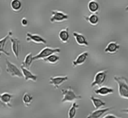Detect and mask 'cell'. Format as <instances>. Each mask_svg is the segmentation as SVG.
Returning a JSON list of instances; mask_svg holds the SVG:
<instances>
[{
  "label": "cell",
  "mask_w": 128,
  "mask_h": 118,
  "mask_svg": "<svg viewBox=\"0 0 128 118\" xmlns=\"http://www.w3.org/2000/svg\"><path fill=\"white\" fill-rule=\"evenodd\" d=\"M114 80L118 87V93L121 98L128 100V80L124 76H114Z\"/></svg>",
  "instance_id": "1"
},
{
  "label": "cell",
  "mask_w": 128,
  "mask_h": 118,
  "mask_svg": "<svg viewBox=\"0 0 128 118\" xmlns=\"http://www.w3.org/2000/svg\"><path fill=\"white\" fill-rule=\"evenodd\" d=\"M61 92L62 94V98L61 100L62 102H74L76 100L82 99L81 96L76 94L71 87L62 89Z\"/></svg>",
  "instance_id": "2"
},
{
  "label": "cell",
  "mask_w": 128,
  "mask_h": 118,
  "mask_svg": "<svg viewBox=\"0 0 128 118\" xmlns=\"http://www.w3.org/2000/svg\"><path fill=\"white\" fill-rule=\"evenodd\" d=\"M60 52H61V50L60 48H52L47 46V47H45L44 48L42 49L36 56H33V61H36V60H44L51 55L54 54L60 53Z\"/></svg>",
  "instance_id": "3"
},
{
  "label": "cell",
  "mask_w": 128,
  "mask_h": 118,
  "mask_svg": "<svg viewBox=\"0 0 128 118\" xmlns=\"http://www.w3.org/2000/svg\"><path fill=\"white\" fill-rule=\"evenodd\" d=\"M6 71L11 77L14 78L17 77L19 78H21L23 77L22 71L21 69L19 68L16 64L11 62L8 60L6 59Z\"/></svg>",
  "instance_id": "4"
},
{
  "label": "cell",
  "mask_w": 128,
  "mask_h": 118,
  "mask_svg": "<svg viewBox=\"0 0 128 118\" xmlns=\"http://www.w3.org/2000/svg\"><path fill=\"white\" fill-rule=\"evenodd\" d=\"M108 70H102L100 71L95 74L94 80L91 84V87L93 88L95 86H101L103 84L106 80Z\"/></svg>",
  "instance_id": "5"
},
{
  "label": "cell",
  "mask_w": 128,
  "mask_h": 118,
  "mask_svg": "<svg viewBox=\"0 0 128 118\" xmlns=\"http://www.w3.org/2000/svg\"><path fill=\"white\" fill-rule=\"evenodd\" d=\"M52 16L50 20L52 23L53 22H62L68 20L69 17L67 14L58 10H52L51 11Z\"/></svg>",
  "instance_id": "6"
},
{
  "label": "cell",
  "mask_w": 128,
  "mask_h": 118,
  "mask_svg": "<svg viewBox=\"0 0 128 118\" xmlns=\"http://www.w3.org/2000/svg\"><path fill=\"white\" fill-rule=\"evenodd\" d=\"M26 41L28 42H33L35 44H46L47 41L40 35L37 34H31L30 32L26 33Z\"/></svg>",
  "instance_id": "7"
},
{
  "label": "cell",
  "mask_w": 128,
  "mask_h": 118,
  "mask_svg": "<svg viewBox=\"0 0 128 118\" xmlns=\"http://www.w3.org/2000/svg\"><path fill=\"white\" fill-rule=\"evenodd\" d=\"M68 80V76H54L50 78V84L54 87V88L58 90L60 88L61 84Z\"/></svg>",
  "instance_id": "8"
},
{
  "label": "cell",
  "mask_w": 128,
  "mask_h": 118,
  "mask_svg": "<svg viewBox=\"0 0 128 118\" xmlns=\"http://www.w3.org/2000/svg\"><path fill=\"white\" fill-rule=\"evenodd\" d=\"M10 42L11 44V50L14 55L15 58L19 60V56H20V41L16 38H13L11 36L10 38Z\"/></svg>",
  "instance_id": "9"
},
{
  "label": "cell",
  "mask_w": 128,
  "mask_h": 118,
  "mask_svg": "<svg viewBox=\"0 0 128 118\" xmlns=\"http://www.w3.org/2000/svg\"><path fill=\"white\" fill-rule=\"evenodd\" d=\"M88 56L89 52H88V51H84V52H82V53H81L80 54H79L78 56V57L76 58V60L72 61V66H73L74 68H75L78 66L82 65V64H84L86 62Z\"/></svg>",
  "instance_id": "10"
},
{
  "label": "cell",
  "mask_w": 128,
  "mask_h": 118,
  "mask_svg": "<svg viewBox=\"0 0 128 118\" xmlns=\"http://www.w3.org/2000/svg\"><path fill=\"white\" fill-rule=\"evenodd\" d=\"M72 35H73L74 38L75 40H76V42L80 46H88L89 43L88 42L87 38L86 36L80 33L74 31L72 32Z\"/></svg>",
  "instance_id": "11"
},
{
  "label": "cell",
  "mask_w": 128,
  "mask_h": 118,
  "mask_svg": "<svg viewBox=\"0 0 128 118\" xmlns=\"http://www.w3.org/2000/svg\"><path fill=\"white\" fill-rule=\"evenodd\" d=\"M120 48V45L116 41H111L108 44L104 49V52L108 54H116Z\"/></svg>",
  "instance_id": "12"
},
{
  "label": "cell",
  "mask_w": 128,
  "mask_h": 118,
  "mask_svg": "<svg viewBox=\"0 0 128 118\" xmlns=\"http://www.w3.org/2000/svg\"><path fill=\"white\" fill-rule=\"evenodd\" d=\"M112 108H106L99 109L93 111L91 113L89 114L86 118H102V116L107 112L112 110Z\"/></svg>",
  "instance_id": "13"
},
{
  "label": "cell",
  "mask_w": 128,
  "mask_h": 118,
  "mask_svg": "<svg viewBox=\"0 0 128 118\" xmlns=\"http://www.w3.org/2000/svg\"><path fill=\"white\" fill-rule=\"evenodd\" d=\"M94 92L97 95H100V96H105L113 93L114 90L111 88L108 87V86H102L94 90Z\"/></svg>",
  "instance_id": "14"
},
{
  "label": "cell",
  "mask_w": 128,
  "mask_h": 118,
  "mask_svg": "<svg viewBox=\"0 0 128 118\" xmlns=\"http://www.w3.org/2000/svg\"><path fill=\"white\" fill-rule=\"evenodd\" d=\"M12 98H13V95L7 92L0 94V101H1V102L9 108L12 107L11 101L12 100Z\"/></svg>",
  "instance_id": "15"
},
{
  "label": "cell",
  "mask_w": 128,
  "mask_h": 118,
  "mask_svg": "<svg viewBox=\"0 0 128 118\" xmlns=\"http://www.w3.org/2000/svg\"><path fill=\"white\" fill-rule=\"evenodd\" d=\"M21 70L22 71V75L23 77L24 78L25 81H32L34 82H36L37 81L38 77L36 75L33 74L32 72H31L30 70L26 68L23 67V66H21Z\"/></svg>",
  "instance_id": "16"
},
{
  "label": "cell",
  "mask_w": 128,
  "mask_h": 118,
  "mask_svg": "<svg viewBox=\"0 0 128 118\" xmlns=\"http://www.w3.org/2000/svg\"><path fill=\"white\" fill-rule=\"evenodd\" d=\"M69 27H66L65 29H62L59 32V39L61 42L63 44H66L69 42L70 39Z\"/></svg>",
  "instance_id": "17"
},
{
  "label": "cell",
  "mask_w": 128,
  "mask_h": 118,
  "mask_svg": "<svg viewBox=\"0 0 128 118\" xmlns=\"http://www.w3.org/2000/svg\"><path fill=\"white\" fill-rule=\"evenodd\" d=\"M12 32H11V31H9L8 33L7 34L6 36H5L3 38L0 40V52H1V53L4 54L7 56H10V52H7V51L4 50L5 44H6L8 40L12 36Z\"/></svg>",
  "instance_id": "18"
},
{
  "label": "cell",
  "mask_w": 128,
  "mask_h": 118,
  "mask_svg": "<svg viewBox=\"0 0 128 118\" xmlns=\"http://www.w3.org/2000/svg\"><path fill=\"white\" fill-rule=\"evenodd\" d=\"M88 8L91 14H98V11L100 8V4L97 1L91 0L88 2Z\"/></svg>",
  "instance_id": "19"
},
{
  "label": "cell",
  "mask_w": 128,
  "mask_h": 118,
  "mask_svg": "<svg viewBox=\"0 0 128 118\" xmlns=\"http://www.w3.org/2000/svg\"><path fill=\"white\" fill-rule=\"evenodd\" d=\"M84 19L92 26H96L100 22V18L98 14H91L89 16H84Z\"/></svg>",
  "instance_id": "20"
},
{
  "label": "cell",
  "mask_w": 128,
  "mask_h": 118,
  "mask_svg": "<svg viewBox=\"0 0 128 118\" xmlns=\"http://www.w3.org/2000/svg\"><path fill=\"white\" fill-rule=\"evenodd\" d=\"M90 100H91V102H92V104H93L94 107L96 110H99L104 106L106 105V102L100 98H95L94 96H90Z\"/></svg>",
  "instance_id": "21"
},
{
  "label": "cell",
  "mask_w": 128,
  "mask_h": 118,
  "mask_svg": "<svg viewBox=\"0 0 128 118\" xmlns=\"http://www.w3.org/2000/svg\"><path fill=\"white\" fill-rule=\"evenodd\" d=\"M33 61V56H32V53L30 52V53H28L26 55L21 66L30 70V68L31 67V64H32Z\"/></svg>",
  "instance_id": "22"
},
{
  "label": "cell",
  "mask_w": 128,
  "mask_h": 118,
  "mask_svg": "<svg viewBox=\"0 0 128 118\" xmlns=\"http://www.w3.org/2000/svg\"><path fill=\"white\" fill-rule=\"evenodd\" d=\"M79 108V104L76 102H72L71 107L68 111V118H75L76 113H77V110Z\"/></svg>",
  "instance_id": "23"
},
{
  "label": "cell",
  "mask_w": 128,
  "mask_h": 118,
  "mask_svg": "<svg viewBox=\"0 0 128 118\" xmlns=\"http://www.w3.org/2000/svg\"><path fill=\"white\" fill-rule=\"evenodd\" d=\"M10 6H11V9L13 10L14 12H19L21 11V8H22V4L21 2L19 0H12L11 1L10 3Z\"/></svg>",
  "instance_id": "24"
},
{
  "label": "cell",
  "mask_w": 128,
  "mask_h": 118,
  "mask_svg": "<svg viewBox=\"0 0 128 118\" xmlns=\"http://www.w3.org/2000/svg\"><path fill=\"white\" fill-rule=\"evenodd\" d=\"M22 102L23 104L26 106V107H29L32 103V100H33V97L31 96L30 94L28 92H25L22 96Z\"/></svg>",
  "instance_id": "25"
},
{
  "label": "cell",
  "mask_w": 128,
  "mask_h": 118,
  "mask_svg": "<svg viewBox=\"0 0 128 118\" xmlns=\"http://www.w3.org/2000/svg\"><path fill=\"white\" fill-rule=\"evenodd\" d=\"M60 57H59L57 54H54L51 55V56H50L49 57L44 59V61L46 62H48V63L54 64L58 63V61H60Z\"/></svg>",
  "instance_id": "26"
},
{
  "label": "cell",
  "mask_w": 128,
  "mask_h": 118,
  "mask_svg": "<svg viewBox=\"0 0 128 118\" xmlns=\"http://www.w3.org/2000/svg\"><path fill=\"white\" fill-rule=\"evenodd\" d=\"M21 22L22 26H24V27H26V26H27L28 25V21L27 19L25 18H23L21 20Z\"/></svg>",
  "instance_id": "27"
},
{
  "label": "cell",
  "mask_w": 128,
  "mask_h": 118,
  "mask_svg": "<svg viewBox=\"0 0 128 118\" xmlns=\"http://www.w3.org/2000/svg\"><path fill=\"white\" fill-rule=\"evenodd\" d=\"M102 118H121L118 117L116 115L113 114H108L105 115L104 116H103Z\"/></svg>",
  "instance_id": "28"
},
{
  "label": "cell",
  "mask_w": 128,
  "mask_h": 118,
  "mask_svg": "<svg viewBox=\"0 0 128 118\" xmlns=\"http://www.w3.org/2000/svg\"><path fill=\"white\" fill-rule=\"evenodd\" d=\"M121 112L122 113H126L128 114V108L127 109H123V110H121Z\"/></svg>",
  "instance_id": "29"
},
{
  "label": "cell",
  "mask_w": 128,
  "mask_h": 118,
  "mask_svg": "<svg viewBox=\"0 0 128 118\" xmlns=\"http://www.w3.org/2000/svg\"><path fill=\"white\" fill-rule=\"evenodd\" d=\"M124 10H125V11H128V5L127 6H126V8H125Z\"/></svg>",
  "instance_id": "30"
}]
</instances>
